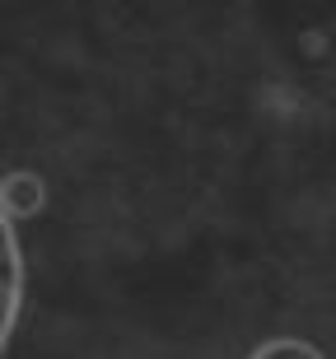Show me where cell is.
Listing matches in <instances>:
<instances>
[{"mask_svg":"<svg viewBox=\"0 0 336 359\" xmlns=\"http://www.w3.org/2000/svg\"><path fill=\"white\" fill-rule=\"evenodd\" d=\"M253 359H327L318 346L309 341H295V336H281V341H267V346H257Z\"/></svg>","mask_w":336,"mask_h":359,"instance_id":"obj_3","label":"cell"},{"mask_svg":"<svg viewBox=\"0 0 336 359\" xmlns=\"http://www.w3.org/2000/svg\"><path fill=\"white\" fill-rule=\"evenodd\" d=\"M47 205V187H42L38 173H10L0 182V210L14 215V219H28Z\"/></svg>","mask_w":336,"mask_h":359,"instance_id":"obj_2","label":"cell"},{"mask_svg":"<svg viewBox=\"0 0 336 359\" xmlns=\"http://www.w3.org/2000/svg\"><path fill=\"white\" fill-rule=\"evenodd\" d=\"M19 308H24V257L14 243L10 215L0 210V350H5L14 322H19Z\"/></svg>","mask_w":336,"mask_h":359,"instance_id":"obj_1","label":"cell"}]
</instances>
